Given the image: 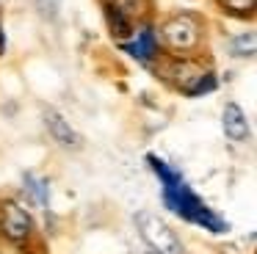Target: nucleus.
<instances>
[{
    "label": "nucleus",
    "instance_id": "f257e3e1",
    "mask_svg": "<svg viewBox=\"0 0 257 254\" xmlns=\"http://www.w3.org/2000/svg\"><path fill=\"white\" fill-rule=\"evenodd\" d=\"M163 199H166L169 207L177 210L183 218L194 221V224H202L205 229H210V232H227V224H224L218 215H213L210 210L202 204V199L196 196L188 185H183V180H180L177 185L163 188Z\"/></svg>",
    "mask_w": 257,
    "mask_h": 254
},
{
    "label": "nucleus",
    "instance_id": "f03ea898",
    "mask_svg": "<svg viewBox=\"0 0 257 254\" xmlns=\"http://www.w3.org/2000/svg\"><path fill=\"white\" fill-rule=\"evenodd\" d=\"M136 224H139L141 237H144L155 251H161V254H183V243H180V237L174 235V232L169 229L155 213L141 210V213L136 215Z\"/></svg>",
    "mask_w": 257,
    "mask_h": 254
},
{
    "label": "nucleus",
    "instance_id": "7ed1b4c3",
    "mask_svg": "<svg viewBox=\"0 0 257 254\" xmlns=\"http://www.w3.org/2000/svg\"><path fill=\"white\" fill-rule=\"evenodd\" d=\"M163 39H166V44L172 50H191L199 42V25H196V20H191L185 14L172 17L163 25Z\"/></svg>",
    "mask_w": 257,
    "mask_h": 254
},
{
    "label": "nucleus",
    "instance_id": "20e7f679",
    "mask_svg": "<svg viewBox=\"0 0 257 254\" xmlns=\"http://www.w3.org/2000/svg\"><path fill=\"white\" fill-rule=\"evenodd\" d=\"M31 215L25 213L20 204H6L3 207V213H0V229H3V235L9 237V240L14 243H23L25 237L31 235Z\"/></svg>",
    "mask_w": 257,
    "mask_h": 254
},
{
    "label": "nucleus",
    "instance_id": "39448f33",
    "mask_svg": "<svg viewBox=\"0 0 257 254\" xmlns=\"http://www.w3.org/2000/svg\"><path fill=\"white\" fill-rule=\"evenodd\" d=\"M45 127H47V133H50L58 144H64V147H80L78 133L67 124V119H64L58 110H53V108L45 110Z\"/></svg>",
    "mask_w": 257,
    "mask_h": 254
},
{
    "label": "nucleus",
    "instance_id": "423d86ee",
    "mask_svg": "<svg viewBox=\"0 0 257 254\" xmlns=\"http://www.w3.org/2000/svg\"><path fill=\"white\" fill-rule=\"evenodd\" d=\"M224 133H227V138H232V141H246V136H249V124H246V116L243 110H240V105L229 102L227 108H224Z\"/></svg>",
    "mask_w": 257,
    "mask_h": 254
},
{
    "label": "nucleus",
    "instance_id": "0eeeda50",
    "mask_svg": "<svg viewBox=\"0 0 257 254\" xmlns=\"http://www.w3.org/2000/svg\"><path fill=\"white\" fill-rule=\"evenodd\" d=\"M124 50H127L133 58H139V61H152L155 58V36H152V31L150 28H141V33H139V39L136 42H124L122 44Z\"/></svg>",
    "mask_w": 257,
    "mask_h": 254
},
{
    "label": "nucleus",
    "instance_id": "6e6552de",
    "mask_svg": "<svg viewBox=\"0 0 257 254\" xmlns=\"http://www.w3.org/2000/svg\"><path fill=\"white\" fill-rule=\"evenodd\" d=\"M202 75H205V72H202V66L194 64V61H180V64L172 66V80L177 83L180 88H185V91H191V88H194V83L199 80Z\"/></svg>",
    "mask_w": 257,
    "mask_h": 254
},
{
    "label": "nucleus",
    "instance_id": "1a4fd4ad",
    "mask_svg": "<svg viewBox=\"0 0 257 254\" xmlns=\"http://www.w3.org/2000/svg\"><path fill=\"white\" fill-rule=\"evenodd\" d=\"M108 6H111V9H116L119 14L127 17V20H136V17L144 14L147 0H108Z\"/></svg>",
    "mask_w": 257,
    "mask_h": 254
},
{
    "label": "nucleus",
    "instance_id": "9d476101",
    "mask_svg": "<svg viewBox=\"0 0 257 254\" xmlns=\"http://www.w3.org/2000/svg\"><path fill=\"white\" fill-rule=\"evenodd\" d=\"M147 163H150L152 171H155V174L163 180V188H166V185H177V182H180V174H177V171H174L172 166H166L163 160H158L155 155H147Z\"/></svg>",
    "mask_w": 257,
    "mask_h": 254
},
{
    "label": "nucleus",
    "instance_id": "9b49d317",
    "mask_svg": "<svg viewBox=\"0 0 257 254\" xmlns=\"http://www.w3.org/2000/svg\"><path fill=\"white\" fill-rule=\"evenodd\" d=\"M257 50V36L254 33H243V36H235L232 42H229V53L232 55H254Z\"/></svg>",
    "mask_w": 257,
    "mask_h": 254
},
{
    "label": "nucleus",
    "instance_id": "f8f14e48",
    "mask_svg": "<svg viewBox=\"0 0 257 254\" xmlns=\"http://www.w3.org/2000/svg\"><path fill=\"white\" fill-rule=\"evenodd\" d=\"M25 188H28L31 199L45 207L47 204V182L42 180V177H36V174H25Z\"/></svg>",
    "mask_w": 257,
    "mask_h": 254
},
{
    "label": "nucleus",
    "instance_id": "ddd939ff",
    "mask_svg": "<svg viewBox=\"0 0 257 254\" xmlns=\"http://www.w3.org/2000/svg\"><path fill=\"white\" fill-rule=\"evenodd\" d=\"M105 14H108V25H111L113 36H119V39L127 36V33H130V20H127V17H122L116 9H111V6L105 9Z\"/></svg>",
    "mask_w": 257,
    "mask_h": 254
},
{
    "label": "nucleus",
    "instance_id": "4468645a",
    "mask_svg": "<svg viewBox=\"0 0 257 254\" xmlns=\"http://www.w3.org/2000/svg\"><path fill=\"white\" fill-rule=\"evenodd\" d=\"M221 3H224V9L232 11V14H249L257 0H221Z\"/></svg>",
    "mask_w": 257,
    "mask_h": 254
},
{
    "label": "nucleus",
    "instance_id": "2eb2a0df",
    "mask_svg": "<svg viewBox=\"0 0 257 254\" xmlns=\"http://www.w3.org/2000/svg\"><path fill=\"white\" fill-rule=\"evenodd\" d=\"M210 88H216V77H213V75H207V72H205V75H202L199 80L194 83V88H191L188 94H191V97H199V94L210 91Z\"/></svg>",
    "mask_w": 257,
    "mask_h": 254
},
{
    "label": "nucleus",
    "instance_id": "dca6fc26",
    "mask_svg": "<svg viewBox=\"0 0 257 254\" xmlns=\"http://www.w3.org/2000/svg\"><path fill=\"white\" fill-rule=\"evenodd\" d=\"M42 3H45V6H47V9H50V3H53V0H42Z\"/></svg>",
    "mask_w": 257,
    "mask_h": 254
},
{
    "label": "nucleus",
    "instance_id": "f3484780",
    "mask_svg": "<svg viewBox=\"0 0 257 254\" xmlns=\"http://www.w3.org/2000/svg\"><path fill=\"white\" fill-rule=\"evenodd\" d=\"M147 254H161V251H147Z\"/></svg>",
    "mask_w": 257,
    "mask_h": 254
}]
</instances>
